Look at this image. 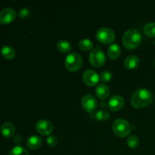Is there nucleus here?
<instances>
[{
  "instance_id": "24",
  "label": "nucleus",
  "mask_w": 155,
  "mask_h": 155,
  "mask_svg": "<svg viewBox=\"0 0 155 155\" xmlns=\"http://www.w3.org/2000/svg\"><path fill=\"white\" fill-rule=\"evenodd\" d=\"M112 74L109 71H104L100 74V79L103 82H109L112 79Z\"/></svg>"
},
{
  "instance_id": "3",
  "label": "nucleus",
  "mask_w": 155,
  "mask_h": 155,
  "mask_svg": "<svg viewBox=\"0 0 155 155\" xmlns=\"http://www.w3.org/2000/svg\"><path fill=\"white\" fill-rule=\"evenodd\" d=\"M114 133L119 137H126L131 132V126L124 119H117L112 124Z\"/></svg>"
},
{
  "instance_id": "17",
  "label": "nucleus",
  "mask_w": 155,
  "mask_h": 155,
  "mask_svg": "<svg viewBox=\"0 0 155 155\" xmlns=\"http://www.w3.org/2000/svg\"><path fill=\"white\" fill-rule=\"evenodd\" d=\"M121 53V49L120 47L118 44L114 43L112 45H110L109 46L108 49H107V54H108V57L110 58L112 60H114L117 59L120 56Z\"/></svg>"
},
{
  "instance_id": "2",
  "label": "nucleus",
  "mask_w": 155,
  "mask_h": 155,
  "mask_svg": "<svg viewBox=\"0 0 155 155\" xmlns=\"http://www.w3.org/2000/svg\"><path fill=\"white\" fill-rule=\"evenodd\" d=\"M142 36L140 32L135 28H130L125 32L123 36V44L129 50L135 49L140 45Z\"/></svg>"
},
{
  "instance_id": "22",
  "label": "nucleus",
  "mask_w": 155,
  "mask_h": 155,
  "mask_svg": "<svg viewBox=\"0 0 155 155\" xmlns=\"http://www.w3.org/2000/svg\"><path fill=\"white\" fill-rule=\"evenodd\" d=\"M9 155H30L27 149L21 146H15L9 151Z\"/></svg>"
},
{
  "instance_id": "1",
  "label": "nucleus",
  "mask_w": 155,
  "mask_h": 155,
  "mask_svg": "<svg viewBox=\"0 0 155 155\" xmlns=\"http://www.w3.org/2000/svg\"><path fill=\"white\" fill-rule=\"evenodd\" d=\"M154 96L148 89H139L131 96V104L136 108H142L152 103Z\"/></svg>"
},
{
  "instance_id": "13",
  "label": "nucleus",
  "mask_w": 155,
  "mask_h": 155,
  "mask_svg": "<svg viewBox=\"0 0 155 155\" xmlns=\"http://www.w3.org/2000/svg\"><path fill=\"white\" fill-rule=\"evenodd\" d=\"M15 133V126L11 123H5L1 127V133L4 137L12 138Z\"/></svg>"
},
{
  "instance_id": "12",
  "label": "nucleus",
  "mask_w": 155,
  "mask_h": 155,
  "mask_svg": "<svg viewBox=\"0 0 155 155\" xmlns=\"http://www.w3.org/2000/svg\"><path fill=\"white\" fill-rule=\"evenodd\" d=\"M110 93V88L105 84H99L96 86L95 89V94L98 98L101 100L107 99Z\"/></svg>"
},
{
  "instance_id": "5",
  "label": "nucleus",
  "mask_w": 155,
  "mask_h": 155,
  "mask_svg": "<svg viewBox=\"0 0 155 155\" xmlns=\"http://www.w3.org/2000/svg\"><path fill=\"white\" fill-rule=\"evenodd\" d=\"M89 58L91 64L94 68H98L102 67L106 61L105 54L98 45H97L96 48L92 50V51L89 54Z\"/></svg>"
},
{
  "instance_id": "10",
  "label": "nucleus",
  "mask_w": 155,
  "mask_h": 155,
  "mask_svg": "<svg viewBox=\"0 0 155 155\" xmlns=\"http://www.w3.org/2000/svg\"><path fill=\"white\" fill-rule=\"evenodd\" d=\"M100 77L95 71L87 70L83 74V81L88 86H94L98 83Z\"/></svg>"
},
{
  "instance_id": "9",
  "label": "nucleus",
  "mask_w": 155,
  "mask_h": 155,
  "mask_svg": "<svg viewBox=\"0 0 155 155\" xmlns=\"http://www.w3.org/2000/svg\"><path fill=\"white\" fill-rule=\"evenodd\" d=\"M16 12L11 8H6L0 12V24L7 25L13 22L16 18Z\"/></svg>"
},
{
  "instance_id": "19",
  "label": "nucleus",
  "mask_w": 155,
  "mask_h": 155,
  "mask_svg": "<svg viewBox=\"0 0 155 155\" xmlns=\"http://www.w3.org/2000/svg\"><path fill=\"white\" fill-rule=\"evenodd\" d=\"M57 48L62 53L69 52L72 49V45L68 41L62 39L57 43Z\"/></svg>"
},
{
  "instance_id": "21",
  "label": "nucleus",
  "mask_w": 155,
  "mask_h": 155,
  "mask_svg": "<svg viewBox=\"0 0 155 155\" xmlns=\"http://www.w3.org/2000/svg\"><path fill=\"white\" fill-rule=\"evenodd\" d=\"M144 32L149 37H155V23L151 22L145 24L144 27Z\"/></svg>"
},
{
  "instance_id": "26",
  "label": "nucleus",
  "mask_w": 155,
  "mask_h": 155,
  "mask_svg": "<svg viewBox=\"0 0 155 155\" xmlns=\"http://www.w3.org/2000/svg\"><path fill=\"white\" fill-rule=\"evenodd\" d=\"M30 14V11L27 8H22L20 10V12H18V16L21 18H28Z\"/></svg>"
},
{
  "instance_id": "18",
  "label": "nucleus",
  "mask_w": 155,
  "mask_h": 155,
  "mask_svg": "<svg viewBox=\"0 0 155 155\" xmlns=\"http://www.w3.org/2000/svg\"><path fill=\"white\" fill-rule=\"evenodd\" d=\"M1 53L3 58L7 59V60H12L15 57V49L12 46H9V45L3 46L1 50Z\"/></svg>"
},
{
  "instance_id": "14",
  "label": "nucleus",
  "mask_w": 155,
  "mask_h": 155,
  "mask_svg": "<svg viewBox=\"0 0 155 155\" xmlns=\"http://www.w3.org/2000/svg\"><path fill=\"white\" fill-rule=\"evenodd\" d=\"M140 63L139 57L136 55H130L124 61V66L127 69H135L138 68Z\"/></svg>"
},
{
  "instance_id": "27",
  "label": "nucleus",
  "mask_w": 155,
  "mask_h": 155,
  "mask_svg": "<svg viewBox=\"0 0 155 155\" xmlns=\"http://www.w3.org/2000/svg\"><path fill=\"white\" fill-rule=\"evenodd\" d=\"M154 64H155V62H154Z\"/></svg>"
},
{
  "instance_id": "16",
  "label": "nucleus",
  "mask_w": 155,
  "mask_h": 155,
  "mask_svg": "<svg viewBox=\"0 0 155 155\" xmlns=\"http://www.w3.org/2000/svg\"><path fill=\"white\" fill-rule=\"evenodd\" d=\"M91 118L93 120L104 122V121H107L110 118V114L108 113V111L105 110H99L92 114L91 115Z\"/></svg>"
},
{
  "instance_id": "11",
  "label": "nucleus",
  "mask_w": 155,
  "mask_h": 155,
  "mask_svg": "<svg viewBox=\"0 0 155 155\" xmlns=\"http://www.w3.org/2000/svg\"><path fill=\"white\" fill-rule=\"evenodd\" d=\"M124 98L120 95H114L109 99L107 102V107L112 111H118L120 110L124 106Z\"/></svg>"
},
{
  "instance_id": "20",
  "label": "nucleus",
  "mask_w": 155,
  "mask_h": 155,
  "mask_svg": "<svg viewBox=\"0 0 155 155\" xmlns=\"http://www.w3.org/2000/svg\"><path fill=\"white\" fill-rule=\"evenodd\" d=\"M78 45L79 48H80L82 51H90V50L92 49V47H93V43H92V42L90 39H83L80 41Z\"/></svg>"
},
{
  "instance_id": "15",
  "label": "nucleus",
  "mask_w": 155,
  "mask_h": 155,
  "mask_svg": "<svg viewBox=\"0 0 155 155\" xmlns=\"http://www.w3.org/2000/svg\"><path fill=\"white\" fill-rule=\"evenodd\" d=\"M42 140L39 136H32L28 138L27 141V145L30 149L36 150L38 149L42 145Z\"/></svg>"
},
{
  "instance_id": "6",
  "label": "nucleus",
  "mask_w": 155,
  "mask_h": 155,
  "mask_svg": "<svg viewBox=\"0 0 155 155\" xmlns=\"http://www.w3.org/2000/svg\"><path fill=\"white\" fill-rule=\"evenodd\" d=\"M95 37L101 43L110 44L115 40V33L110 28L101 27L97 30Z\"/></svg>"
},
{
  "instance_id": "25",
  "label": "nucleus",
  "mask_w": 155,
  "mask_h": 155,
  "mask_svg": "<svg viewBox=\"0 0 155 155\" xmlns=\"http://www.w3.org/2000/svg\"><path fill=\"white\" fill-rule=\"evenodd\" d=\"M46 142L50 147H51V148H54V147L57 146L58 145V139L55 136H50L47 138Z\"/></svg>"
},
{
  "instance_id": "7",
  "label": "nucleus",
  "mask_w": 155,
  "mask_h": 155,
  "mask_svg": "<svg viewBox=\"0 0 155 155\" xmlns=\"http://www.w3.org/2000/svg\"><path fill=\"white\" fill-rule=\"evenodd\" d=\"M82 106L86 112L93 114L98 107V102L93 95H86L82 98Z\"/></svg>"
},
{
  "instance_id": "4",
  "label": "nucleus",
  "mask_w": 155,
  "mask_h": 155,
  "mask_svg": "<svg viewBox=\"0 0 155 155\" xmlns=\"http://www.w3.org/2000/svg\"><path fill=\"white\" fill-rule=\"evenodd\" d=\"M65 67L72 72H76L81 68L83 65V59L81 56L76 52L70 53L65 58Z\"/></svg>"
},
{
  "instance_id": "8",
  "label": "nucleus",
  "mask_w": 155,
  "mask_h": 155,
  "mask_svg": "<svg viewBox=\"0 0 155 155\" xmlns=\"http://www.w3.org/2000/svg\"><path fill=\"white\" fill-rule=\"evenodd\" d=\"M36 130L42 136H48L52 133L54 127L50 121L46 120H39L36 124Z\"/></svg>"
},
{
  "instance_id": "23",
  "label": "nucleus",
  "mask_w": 155,
  "mask_h": 155,
  "mask_svg": "<svg viewBox=\"0 0 155 155\" xmlns=\"http://www.w3.org/2000/svg\"><path fill=\"white\" fill-rule=\"evenodd\" d=\"M127 145H128L130 148H136L139 146V139L136 136L132 135V136H130V137L127 139Z\"/></svg>"
}]
</instances>
